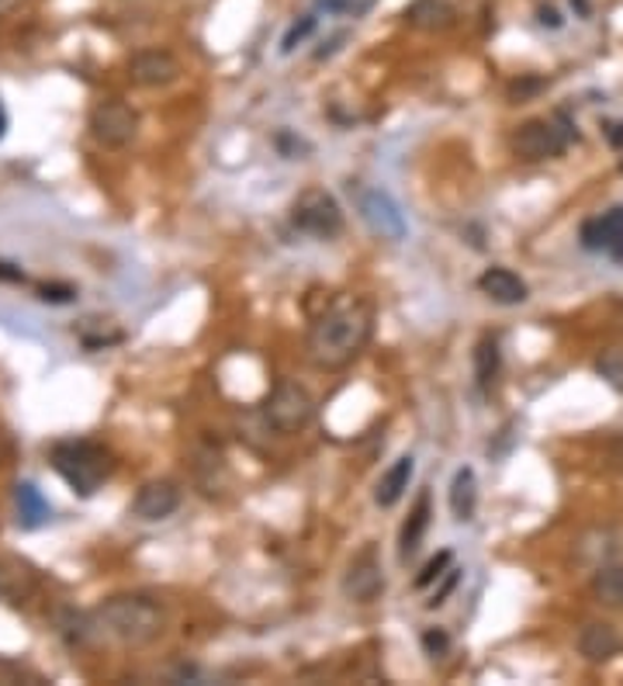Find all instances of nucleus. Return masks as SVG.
Listing matches in <instances>:
<instances>
[{
    "label": "nucleus",
    "instance_id": "2eb2a0df",
    "mask_svg": "<svg viewBox=\"0 0 623 686\" xmlns=\"http://www.w3.org/2000/svg\"><path fill=\"white\" fill-rule=\"evenodd\" d=\"M429 520H433V499L423 489L419 499H416V507L409 510V517H405V523H402V535H398V558L402 561L416 558V551L423 548L426 530H429Z\"/></svg>",
    "mask_w": 623,
    "mask_h": 686
},
{
    "label": "nucleus",
    "instance_id": "a878e982",
    "mask_svg": "<svg viewBox=\"0 0 623 686\" xmlns=\"http://www.w3.org/2000/svg\"><path fill=\"white\" fill-rule=\"evenodd\" d=\"M451 561H454V555H451L447 548H444V551H436V555L426 561V566H423V572L416 576V582H413V586H416V589H426L429 582L444 579V576H447V569H451Z\"/></svg>",
    "mask_w": 623,
    "mask_h": 686
},
{
    "label": "nucleus",
    "instance_id": "c85d7f7f",
    "mask_svg": "<svg viewBox=\"0 0 623 686\" xmlns=\"http://www.w3.org/2000/svg\"><path fill=\"white\" fill-rule=\"evenodd\" d=\"M423 648H426L429 655H441V651H447V648H451V638H447L444 631L429 628V631L423 635Z\"/></svg>",
    "mask_w": 623,
    "mask_h": 686
},
{
    "label": "nucleus",
    "instance_id": "393cba45",
    "mask_svg": "<svg viewBox=\"0 0 623 686\" xmlns=\"http://www.w3.org/2000/svg\"><path fill=\"white\" fill-rule=\"evenodd\" d=\"M596 371L603 374V379H606L613 389L623 392V347H610V351H603L600 361H596Z\"/></svg>",
    "mask_w": 623,
    "mask_h": 686
},
{
    "label": "nucleus",
    "instance_id": "f3484780",
    "mask_svg": "<svg viewBox=\"0 0 623 686\" xmlns=\"http://www.w3.org/2000/svg\"><path fill=\"white\" fill-rule=\"evenodd\" d=\"M413 472H416V458H413V454L395 458V464L378 479V486H374V503H378L382 510H392L398 499L409 492Z\"/></svg>",
    "mask_w": 623,
    "mask_h": 686
},
{
    "label": "nucleus",
    "instance_id": "4468645a",
    "mask_svg": "<svg viewBox=\"0 0 623 686\" xmlns=\"http://www.w3.org/2000/svg\"><path fill=\"white\" fill-rule=\"evenodd\" d=\"M620 648H623V638L606 620H589L578 631V651L585 655V663H610Z\"/></svg>",
    "mask_w": 623,
    "mask_h": 686
},
{
    "label": "nucleus",
    "instance_id": "5701e85b",
    "mask_svg": "<svg viewBox=\"0 0 623 686\" xmlns=\"http://www.w3.org/2000/svg\"><path fill=\"white\" fill-rule=\"evenodd\" d=\"M378 0H316V11H326L333 18H364L374 11Z\"/></svg>",
    "mask_w": 623,
    "mask_h": 686
},
{
    "label": "nucleus",
    "instance_id": "f8f14e48",
    "mask_svg": "<svg viewBox=\"0 0 623 686\" xmlns=\"http://www.w3.org/2000/svg\"><path fill=\"white\" fill-rule=\"evenodd\" d=\"M177 507H180V489H177V482H170V479H152V482H146V486L136 492V499H132V517H136V520H146V523H156V520L174 517Z\"/></svg>",
    "mask_w": 623,
    "mask_h": 686
},
{
    "label": "nucleus",
    "instance_id": "dca6fc26",
    "mask_svg": "<svg viewBox=\"0 0 623 686\" xmlns=\"http://www.w3.org/2000/svg\"><path fill=\"white\" fill-rule=\"evenodd\" d=\"M405 24H413L416 31H447L457 21V11L451 0H413L409 8L402 11Z\"/></svg>",
    "mask_w": 623,
    "mask_h": 686
},
{
    "label": "nucleus",
    "instance_id": "72a5a7b5",
    "mask_svg": "<svg viewBox=\"0 0 623 686\" xmlns=\"http://www.w3.org/2000/svg\"><path fill=\"white\" fill-rule=\"evenodd\" d=\"M18 4V0H0V11H11Z\"/></svg>",
    "mask_w": 623,
    "mask_h": 686
},
{
    "label": "nucleus",
    "instance_id": "cd10ccee",
    "mask_svg": "<svg viewBox=\"0 0 623 686\" xmlns=\"http://www.w3.org/2000/svg\"><path fill=\"white\" fill-rule=\"evenodd\" d=\"M73 295H77V288H70V285H42L39 288V298L52 302V305H67V302H73Z\"/></svg>",
    "mask_w": 623,
    "mask_h": 686
},
{
    "label": "nucleus",
    "instance_id": "f257e3e1",
    "mask_svg": "<svg viewBox=\"0 0 623 686\" xmlns=\"http://www.w3.org/2000/svg\"><path fill=\"white\" fill-rule=\"evenodd\" d=\"M374 333V305L360 295H336L312 320L308 361L326 371H339L360 357Z\"/></svg>",
    "mask_w": 623,
    "mask_h": 686
},
{
    "label": "nucleus",
    "instance_id": "20e7f679",
    "mask_svg": "<svg viewBox=\"0 0 623 686\" xmlns=\"http://www.w3.org/2000/svg\"><path fill=\"white\" fill-rule=\"evenodd\" d=\"M575 139V125L568 115H551V118H534L516 129L513 136V153L526 164H541L561 156Z\"/></svg>",
    "mask_w": 623,
    "mask_h": 686
},
{
    "label": "nucleus",
    "instance_id": "a211bd4d",
    "mask_svg": "<svg viewBox=\"0 0 623 686\" xmlns=\"http://www.w3.org/2000/svg\"><path fill=\"white\" fill-rule=\"evenodd\" d=\"M36 586H39V579H36V569H31L28 561H21V558H0V600L18 604V600L31 597Z\"/></svg>",
    "mask_w": 623,
    "mask_h": 686
},
{
    "label": "nucleus",
    "instance_id": "bb28decb",
    "mask_svg": "<svg viewBox=\"0 0 623 686\" xmlns=\"http://www.w3.org/2000/svg\"><path fill=\"white\" fill-rule=\"evenodd\" d=\"M457 579H461V569H447V576H444V582H441V589H433V597L426 600V607L429 610H436V607H444L447 604V597H451V592H454V586H457Z\"/></svg>",
    "mask_w": 623,
    "mask_h": 686
},
{
    "label": "nucleus",
    "instance_id": "7c9ffc66",
    "mask_svg": "<svg viewBox=\"0 0 623 686\" xmlns=\"http://www.w3.org/2000/svg\"><path fill=\"white\" fill-rule=\"evenodd\" d=\"M606 133H610V143H613V146L623 143V125H606Z\"/></svg>",
    "mask_w": 623,
    "mask_h": 686
},
{
    "label": "nucleus",
    "instance_id": "ddd939ff",
    "mask_svg": "<svg viewBox=\"0 0 623 686\" xmlns=\"http://www.w3.org/2000/svg\"><path fill=\"white\" fill-rule=\"evenodd\" d=\"M478 288L482 295H488L495 305H523L530 298V288L526 281L510 271V267H488L482 277H478Z\"/></svg>",
    "mask_w": 623,
    "mask_h": 686
},
{
    "label": "nucleus",
    "instance_id": "7ed1b4c3",
    "mask_svg": "<svg viewBox=\"0 0 623 686\" xmlns=\"http://www.w3.org/2000/svg\"><path fill=\"white\" fill-rule=\"evenodd\" d=\"M52 468L77 496H93L111 476V454L90 441H67L52 448Z\"/></svg>",
    "mask_w": 623,
    "mask_h": 686
},
{
    "label": "nucleus",
    "instance_id": "0eeeda50",
    "mask_svg": "<svg viewBox=\"0 0 623 686\" xmlns=\"http://www.w3.org/2000/svg\"><path fill=\"white\" fill-rule=\"evenodd\" d=\"M343 597L354 600V604H374L385 592V566L378 558V548L367 545L360 555H354V561L343 572Z\"/></svg>",
    "mask_w": 623,
    "mask_h": 686
},
{
    "label": "nucleus",
    "instance_id": "aec40b11",
    "mask_svg": "<svg viewBox=\"0 0 623 686\" xmlns=\"http://www.w3.org/2000/svg\"><path fill=\"white\" fill-rule=\"evenodd\" d=\"M14 503H18V520L24 527H42L49 517H52V507L46 503V496L31 486V482H21L14 489Z\"/></svg>",
    "mask_w": 623,
    "mask_h": 686
},
{
    "label": "nucleus",
    "instance_id": "412c9836",
    "mask_svg": "<svg viewBox=\"0 0 623 686\" xmlns=\"http://www.w3.org/2000/svg\"><path fill=\"white\" fill-rule=\"evenodd\" d=\"M592 597L606 607H623V566H603L592 576Z\"/></svg>",
    "mask_w": 623,
    "mask_h": 686
},
{
    "label": "nucleus",
    "instance_id": "1a4fd4ad",
    "mask_svg": "<svg viewBox=\"0 0 623 686\" xmlns=\"http://www.w3.org/2000/svg\"><path fill=\"white\" fill-rule=\"evenodd\" d=\"M90 136L101 146H129L139 136V115L125 101H101L90 111Z\"/></svg>",
    "mask_w": 623,
    "mask_h": 686
},
{
    "label": "nucleus",
    "instance_id": "4be33fe9",
    "mask_svg": "<svg viewBox=\"0 0 623 686\" xmlns=\"http://www.w3.org/2000/svg\"><path fill=\"white\" fill-rule=\"evenodd\" d=\"M498 364H503V357H498V340L485 336L478 343V351H475V379L482 389H488L495 382V374H498Z\"/></svg>",
    "mask_w": 623,
    "mask_h": 686
},
{
    "label": "nucleus",
    "instance_id": "f03ea898",
    "mask_svg": "<svg viewBox=\"0 0 623 686\" xmlns=\"http://www.w3.org/2000/svg\"><path fill=\"white\" fill-rule=\"evenodd\" d=\"M80 628H77V641H90V638H105L115 641L121 648H142L149 641H156L167 628V614L160 604H152L149 597H111L101 607H93L90 614H80Z\"/></svg>",
    "mask_w": 623,
    "mask_h": 686
},
{
    "label": "nucleus",
    "instance_id": "c756f323",
    "mask_svg": "<svg viewBox=\"0 0 623 686\" xmlns=\"http://www.w3.org/2000/svg\"><path fill=\"white\" fill-rule=\"evenodd\" d=\"M541 21H544V24H551V28H557V24H561V18H557V11H554V8H544V11H541Z\"/></svg>",
    "mask_w": 623,
    "mask_h": 686
},
{
    "label": "nucleus",
    "instance_id": "473e14b6",
    "mask_svg": "<svg viewBox=\"0 0 623 686\" xmlns=\"http://www.w3.org/2000/svg\"><path fill=\"white\" fill-rule=\"evenodd\" d=\"M8 136V111H4V105H0V139Z\"/></svg>",
    "mask_w": 623,
    "mask_h": 686
},
{
    "label": "nucleus",
    "instance_id": "6ab92c4d",
    "mask_svg": "<svg viewBox=\"0 0 623 686\" xmlns=\"http://www.w3.org/2000/svg\"><path fill=\"white\" fill-rule=\"evenodd\" d=\"M478 510V479H475V468H457L454 482H451V513L457 523H472Z\"/></svg>",
    "mask_w": 623,
    "mask_h": 686
},
{
    "label": "nucleus",
    "instance_id": "9b49d317",
    "mask_svg": "<svg viewBox=\"0 0 623 686\" xmlns=\"http://www.w3.org/2000/svg\"><path fill=\"white\" fill-rule=\"evenodd\" d=\"M582 246L592 254H606L616 264H623V208H610L600 218H589L582 226Z\"/></svg>",
    "mask_w": 623,
    "mask_h": 686
},
{
    "label": "nucleus",
    "instance_id": "2f4dec72",
    "mask_svg": "<svg viewBox=\"0 0 623 686\" xmlns=\"http://www.w3.org/2000/svg\"><path fill=\"white\" fill-rule=\"evenodd\" d=\"M0 277H8V281H24L21 271H11V264H0Z\"/></svg>",
    "mask_w": 623,
    "mask_h": 686
},
{
    "label": "nucleus",
    "instance_id": "6e6552de",
    "mask_svg": "<svg viewBox=\"0 0 623 686\" xmlns=\"http://www.w3.org/2000/svg\"><path fill=\"white\" fill-rule=\"evenodd\" d=\"M357 212L370 226V233H378L382 239L398 243V239H405V233H409L398 202L388 192H382V187H364V192L357 195Z\"/></svg>",
    "mask_w": 623,
    "mask_h": 686
},
{
    "label": "nucleus",
    "instance_id": "39448f33",
    "mask_svg": "<svg viewBox=\"0 0 623 686\" xmlns=\"http://www.w3.org/2000/svg\"><path fill=\"white\" fill-rule=\"evenodd\" d=\"M291 223L305 236L336 239L343 233V208L326 187H305V192L291 202Z\"/></svg>",
    "mask_w": 623,
    "mask_h": 686
},
{
    "label": "nucleus",
    "instance_id": "b1692460",
    "mask_svg": "<svg viewBox=\"0 0 623 686\" xmlns=\"http://www.w3.org/2000/svg\"><path fill=\"white\" fill-rule=\"evenodd\" d=\"M316 24H319V18L316 14H301L288 31H285V39H280V52H285V56H291L308 36H312V31H316Z\"/></svg>",
    "mask_w": 623,
    "mask_h": 686
},
{
    "label": "nucleus",
    "instance_id": "423d86ee",
    "mask_svg": "<svg viewBox=\"0 0 623 686\" xmlns=\"http://www.w3.org/2000/svg\"><path fill=\"white\" fill-rule=\"evenodd\" d=\"M316 416V399L298 382H277L274 392L264 399V420L277 433H298Z\"/></svg>",
    "mask_w": 623,
    "mask_h": 686
},
{
    "label": "nucleus",
    "instance_id": "9d476101",
    "mask_svg": "<svg viewBox=\"0 0 623 686\" xmlns=\"http://www.w3.org/2000/svg\"><path fill=\"white\" fill-rule=\"evenodd\" d=\"M129 77L136 87L160 90V87H170L180 80V62L167 49H142L129 59Z\"/></svg>",
    "mask_w": 623,
    "mask_h": 686
}]
</instances>
